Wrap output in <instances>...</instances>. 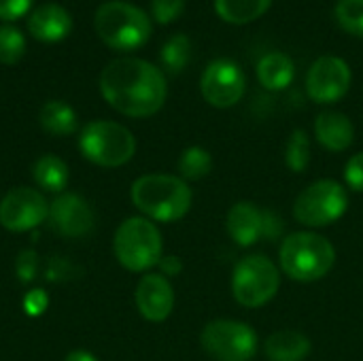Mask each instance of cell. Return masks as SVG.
<instances>
[{"label":"cell","mask_w":363,"mask_h":361,"mask_svg":"<svg viewBox=\"0 0 363 361\" xmlns=\"http://www.w3.org/2000/svg\"><path fill=\"white\" fill-rule=\"evenodd\" d=\"M100 91L104 100L125 117L155 115L168 94L164 72L151 62L138 57H119L104 66L100 74Z\"/></svg>","instance_id":"cell-1"},{"label":"cell","mask_w":363,"mask_h":361,"mask_svg":"<svg viewBox=\"0 0 363 361\" xmlns=\"http://www.w3.org/2000/svg\"><path fill=\"white\" fill-rule=\"evenodd\" d=\"M130 198L134 206L151 221L172 223L183 219L194 202V194L181 177L145 174L132 183Z\"/></svg>","instance_id":"cell-2"},{"label":"cell","mask_w":363,"mask_h":361,"mask_svg":"<svg viewBox=\"0 0 363 361\" xmlns=\"http://www.w3.org/2000/svg\"><path fill=\"white\" fill-rule=\"evenodd\" d=\"M281 270L300 283H313L330 274L336 262L334 245L315 232L289 234L279 251Z\"/></svg>","instance_id":"cell-3"},{"label":"cell","mask_w":363,"mask_h":361,"mask_svg":"<svg viewBox=\"0 0 363 361\" xmlns=\"http://www.w3.org/2000/svg\"><path fill=\"white\" fill-rule=\"evenodd\" d=\"M94 28L100 40L117 51L140 49L151 38L149 15L143 9L121 0L100 4L94 17Z\"/></svg>","instance_id":"cell-4"},{"label":"cell","mask_w":363,"mask_h":361,"mask_svg":"<svg viewBox=\"0 0 363 361\" xmlns=\"http://www.w3.org/2000/svg\"><path fill=\"white\" fill-rule=\"evenodd\" d=\"M117 262L130 272H149L164 257V243L157 226L147 217L125 219L113 238Z\"/></svg>","instance_id":"cell-5"},{"label":"cell","mask_w":363,"mask_h":361,"mask_svg":"<svg viewBox=\"0 0 363 361\" xmlns=\"http://www.w3.org/2000/svg\"><path fill=\"white\" fill-rule=\"evenodd\" d=\"M79 151L83 157L102 168H119L136 153L134 134L115 121H89L79 134Z\"/></svg>","instance_id":"cell-6"},{"label":"cell","mask_w":363,"mask_h":361,"mask_svg":"<svg viewBox=\"0 0 363 361\" xmlns=\"http://www.w3.org/2000/svg\"><path fill=\"white\" fill-rule=\"evenodd\" d=\"M281 287L277 264L266 255L242 257L232 272V294L238 304L259 309L268 304Z\"/></svg>","instance_id":"cell-7"},{"label":"cell","mask_w":363,"mask_h":361,"mask_svg":"<svg viewBox=\"0 0 363 361\" xmlns=\"http://www.w3.org/2000/svg\"><path fill=\"white\" fill-rule=\"evenodd\" d=\"M349 209V194L342 183L321 179L308 185L294 202V217L306 228H325L338 221Z\"/></svg>","instance_id":"cell-8"},{"label":"cell","mask_w":363,"mask_h":361,"mask_svg":"<svg viewBox=\"0 0 363 361\" xmlns=\"http://www.w3.org/2000/svg\"><path fill=\"white\" fill-rule=\"evenodd\" d=\"M200 345L215 361H251L257 355L259 340L251 326L232 319L206 323L200 334Z\"/></svg>","instance_id":"cell-9"},{"label":"cell","mask_w":363,"mask_h":361,"mask_svg":"<svg viewBox=\"0 0 363 361\" xmlns=\"http://www.w3.org/2000/svg\"><path fill=\"white\" fill-rule=\"evenodd\" d=\"M49 219V202L38 189L13 187L0 200V226L9 232L23 234Z\"/></svg>","instance_id":"cell-10"},{"label":"cell","mask_w":363,"mask_h":361,"mask_svg":"<svg viewBox=\"0 0 363 361\" xmlns=\"http://www.w3.org/2000/svg\"><path fill=\"white\" fill-rule=\"evenodd\" d=\"M200 89L211 106L230 109L238 104L240 98L245 96L247 77L234 60L219 57L204 68L200 79Z\"/></svg>","instance_id":"cell-11"},{"label":"cell","mask_w":363,"mask_h":361,"mask_svg":"<svg viewBox=\"0 0 363 361\" xmlns=\"http://www.w3.org/2000/svg\"><path fill=\"white\" fill-rule=\"evenodd\" d=\"M351 68L338 55H321L306 74V94L319 104H332L347 96Z\"/></svg>","instance_id":"cell-12"},{"label":"cell","mask_w":363,"mask_h":361,"mask_svg":"<svg viewBox=\"0 0 363 361\" xmlns=\"http://www.w3.org/2000/svg\"><path fill=\"white\" fill-rule=\"evenodd\" d=\"M51 228L66 238H83L94 230V211L77 194L62 191L49 204Z\"/></svg>","instance_id":"cell-13"},{"label":"cell","mask_w":363,"mask_h":361,"mask_svg":"<svg viewBox=\"0 0 363 361\" xmlns=\"http://www.w3.org/2000/svg\"><path fill=\"white\" fill-rule=\"evenodd\" d=\"M134 300H136L138 313L147 321L162 323L170 317V313L174 309V289H172L168 277L149 272L138 281Z\"/></svg>","instance_id":"cell-14"},{"label":"cell","mask_w":363,"mask_h":361,"mask_svg":"<svg viewBox=\"0 0 363 361\" xmlns=\"http://www.w3.org/2000/svg\"><path fill=\"white\" fill-rule=\"evenodd\" d=\"M270 215L247 200L236 202L225 217V230L238 247H253L262 236L270 234Z\"/></svg>","instance_id":"cell-15"},{"label":"cell","mask_w":363,"mask_h":361,"mask_svg":"<svg viewBox=\"0 0 363 361\" xmlns=\"http://www.w3.org/2000/svg\"><path fill=\"white\" fill-rule=\"evenodd\" d=\"M28 30L40 43H60L70 34L72 17L60 4H43L30 15Z\"/></svg>","instance_id":"cell-16"},{"label":"cell","mask_w":363,"mask_h":361,"mask_svg":"<svg viewBox=\"0 0 363 361\" xmlns=\"http://www.w3.org/2000/svg\"><path fill=\"white\" fill-rule=\"evenodd\" d=\"M315 136L321 147L328 151L340 153L347 151L355 140V128L353 121L338 111H323L315 119Z\"/></svg>","instance_id":"cell-17"},{"label":"cell","mask_w":363,"mask_h":361,"mask_svg":"<svg viewBox=\"0 0 363 361\" xmlns=\"http://www.w3.org/2000/svg\"><path fill=\"white\" fill-rule=\"evenodd\" d=\"M313 351L308 336L296 330H281L266 338L264 353L270 361H304Z\"/></svg>","instance_id":"cell-18"},{"label":"cell","mask_w":363,"mask_h":361,"mask_svg":"<svg viewBox=\"0 0 363 361\" xmlns=\"http://www.w3.org/2000/svg\"><path fill=\"white\" fill-rule=\"evenodd\" d=\"M296 77V64L287 53L272 51L257 62V79L270 91H281L291 85Z\"/></svg>","instance_id":"cell-19"},{"label":"cell","mask_w":363,"mask_h":361,"mask_svg":"<svg viewBox=\"0 0 363 361\" xmlns=\"http://www.w3.org/2000/svg\"><path fill=\"white\" fill-rule=\"evenodd\" d=\"M38 121H40V128L53 136H70L79 128V119H77L74 109L62 100L45 102L40 113H38Z\"/></svg>","instance_id":"cell-20"},{"label":"cell","mask_w":363,"mask_h":361,"mask_svg":"<svg viewBox=\"0 0 363 361\" xmlns=\"http://www.w3.org/2000/svg\"><path fill=\"white\" fill-rule=\"evenodd\" d=\"M34 183L49 194H62L68 185V166L62 157L47 153L40 155L32 166Z\"/></svg>","instance_id":"cell-21"},{"label":"cell","mask_w":363,"mask_h":361,"mask_svg":"<svg viewBox=\"0 0 363 361\" xmlns=\"http://www.w3.org/2000/svg\"><path fill=\"white\" fill-rule=\"evenodd\" d=\"M272 0H215L217 15L232 26H245L268 13Z\"/></svg>","instance_id":"cell-22"},{"label":"cell","mask_w":363,"mask_h":361,"mask_svg":"<svg viewBox=\"0 0 363 361\" xmlns=\"http://www.w3.org/2000/svg\"><path fill=\"white\" fill-rule=\"evenodd\" d=\"M177 168L183 181H200L213 170V155L204 147H187L181 153Z\"/></svg>","instance_id":"cell-23"},{"label":"cell","mask_w":363,"mask_h":361,"mask_svg":"<svg viewBox=\"0 0 363 361\" xmlns=\"http://www.w3.org/2000/svg\"><path fill=\"white\" fill-rule=\"evenodd\" d=\"M162 64L168 72L179 74L191 60V40L187 34H174L170 36L162 47Z\"/></svg>","instance_id":"cell-24"},{"label":"cell","mask_w":363,"mask_h":361,"mask_svg":"<svg viewBox=\"0 0 363 361\" xmlns=\"http://www.w3.org/2000/svg\"><path fill=\"white\" fill-rule=\"evenodd\" d=\"M285 162L289 166L291 172H304L311 164V138L306 134V130H294L287 143V151H285Z\"/></svg>","instance_id":"cell-25"},{"label":"cell","mask_w":363,"mask_h":361,"mask_svg":"<svg viewBox=\"0 0 363 361\" xmlns=\"http://www.w3.org/2000/svg\"><path fill=\"white\" fill-rule=\"evenodd\" d=\"M26 53V38L15 26H0V64L13 66Z\"/></svg>","instance_id":"cell-26"},{"label":"cell","mask_w":363,"mask_h":361,"mask_svg":"<svg viewBox=\"0 0 363 361\" xmlns=\"http://www.w3.org/2000/svg\"><path fill=\"white\" fill-rule=\"evenodd\" d=\"M336 21L345 32L363 36V0H338Z\"/></svg>","instance_id":"cell-27"},{"label":"cell","mask_w":363,"mask_h":361,"mask_svg":"<svg viewBox=\"0 0 363 361\" xmlns=\"http://www.w3.org/2000/svg\"><path fill=\"white\" fill-rule=\"evenodd\" d=\"M185 11V0H151V13L157 23H172Z\"/></svg>","instance_id":"cell-28"},{"label":"cell","mask_w":363,"mask_h":361,"mask_svg":"<svg viewBox=\"0 0 363 361\" xmlns=\"http://www.w3.org/2000/svg\"><path fill=\"white\" fill-rule=\"evenodd\" d=\"M345 181L349 189L353 191H363V151L351 155V160L345 166Z\"/></svg>","instance_id":"cell-29"},{"label":"cell","mask_w":363,"mask_h":361,"mask_svg":"<svg viewBox=\"0 0 363 361\" xmlns=\"http://www.w3.org/2000/svg\"><path fill=\"white\" fill-rule=\"evenodd\" d=\"M34 0H0V19L15 21L32 9Z\"/></svg>","instance_id":"cell-30"},{"label":"cell","mask_w":363,"mask_h":361,"mask_svg":"<svg viewBox=\"0 0 363 361\" xmlns=\"http://www.w3.org/2000/svg\"><path fill=\"white\" fill-rule=\"evenodd\" d=\"M47 304H49V298H47V294H45L43 289L30 291V294L26 296V300H23V309H26V313L32 315V317L43 315L45 309H47Z\"/></svg>","instance_id":"cell-31"},{"label":"cell","mask_w":363,"mask_h":361,"mask_svg":"<svg viewBox=\"0 0 363 361\" xmlns=\"http://www.w3.org/2000/svg\"><path fill=\"white\" fill-rule=\"evenodd\" d=\"M160 268H162V274L166 277H177L181 272V262L174 257V255H168V257H162L160 262Z\"/></svg>","instance_id":"cell-32"},{"label":"cell","mask_w":363,"mask_h":361,"mask_svg":"<svg viewBox=\"0 0 363 361\" xmlns=\"http://www.w3.org/2000/svg\"><path fill=\"white\" fill-rule=\"evenodd\" d=\"M64 361H98V357H96L94 353H89V351L77 349V351H70Z\"/></svg>","instance_id":"cell-33"}]
</instances>
